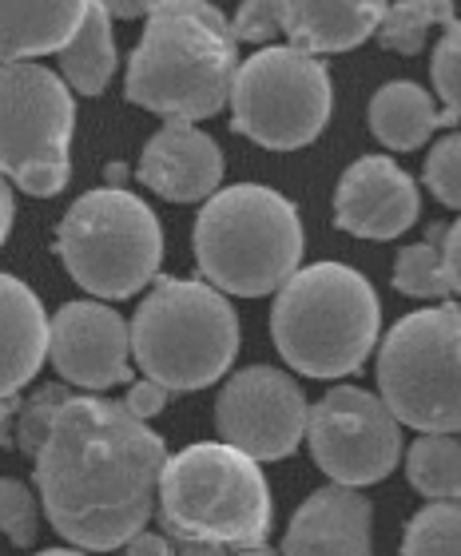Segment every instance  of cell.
Returning <instances> with one entry per match:
<instances>
[{"label": "cell", "mask_w": 461, "mask_h": 556, "mask_svg": "<svg viewBox=\"0 0 461 556\" xmlns=\"http://www.w3.org/2000/svg\"><path fill=\"white\" fill-rule=\"evenodd\" d=\"M422 195L390 155H362L342 172L335 191V227L358 239H398L414 227Z\"/></svg>", "instance_id": "cell-14"}, {"label": "cell", "mask_w": 461, "mask_h": 556, "mask_svg": "<svg viewBox=\"0 0 461 556\" xmlns=\"http://www.w3.org/2000/svg\"><path fill=\"white\" fill-rule=\"evenodd\" d=\"M458 358H461V350H458Z\"/></svg>", "instance_id": "cell-40"}, {"label": "cell", "mask_w": 461, "mask_h": 556, "mask_svg": "<svg viewBox=\"0 0 461 556\" xmlns=\"http://www.w3.org/2000/svg\"><path fill=\"white\" fill-rule=\"evenodd\" d=\"M196 263L203 282L223 294H271L302 263L299 211L263 184L223 187L196 219Z\"/></svg>", "instance_id": "cell-5"}, {"label": "cell", "mask_w": 461, "mask_h": 556, "mask_svg": "<svg viewBox=\"0 0 461 556\" xmlns=\"http://www.w3.org/2000/svg\"><path fill=\"white\" fill-rule=\"evenodd\" d=\"M426 187L434 191L441 207L461 211V131L438 139L426 155Z\"/></svg>", "instance_id": "cell-28"}, {"label": "cell", "mask_w": 461, "mask_h": 556, "mask_svg": "<svg viewBox=\"0 0 461 556\" xmlns=\"http://www.w3.org/2000/svg\"><path fill=\"white\" fill-rule=\"evenodd\" d=\"M227 556H275V553H266L263 545H254V548H235V553H227Z\"/></svg>", "instance_id": "cell-38"}, {"label": "cell", "mask_w": 461, "mask_h": 556, "mask_svg": "<svg viewBox=\"0 0 461 556\" xmlns=\"http://www.w3.org/2000/svg\"><path fill=\"white\" fill-rule=\"evenodd\" d=\"M441 263H446V278H450V290L461 294V219L453 223L446 239H441Z\"/></svg>", "instance_id": "cell-32"}, {"label": "cell", "mask_w": 461, "mask_h": 556, "mask_svg": "<svg viewBox=\"0 0 461 556\" xmlns=\"http://www.w3.org/2000/svg\"><path fill=\"white\" fill-rule=\"evenodd\" d=\"M88 9L92 0H0V60L64 52Z\"/></svg>", "instance_id": "cell-19"}, {"label": "cell", "mask_w": 461, "mask_h": 556, "mask_svg": "<svg viewBox=\"0 0 461 556\" xmlns=\"http://www.w3.org/2000/svg\"><path fill=\"white\" fill-rule=\"evenodd\" d=\"M378 294L342 263L302 267L278 287L271 306V338L295 374L342 378L358 374L378 342Z\"/></svg>", "instance_id": "cell-4"}, {"label": "cell", "mask_w": 461, "mask_h": 556, "mask_svg": "<svg viewBox=\"0 0 461 556\" xmlns=\"http://www.w3.org/2000/svg\"><path fill=\"white\" fill-rule=\"evenodd\" d=\"M410 485L429 501H461V441L453 433H426L406 453Z\"/></svg>", "instance_id": "cell-22"}, {"label": "cell", "mask_w": 461, "mask_h": 556, "mask_svg": "<svg viewBox=\"0 0 461 556\" xmlns=\"http://www.w3.org/2000/svg\"><path fill=\"white\" fill-rule=\"evenodd\" d=\"M48 358V314L28 282L0 270V397L21 394Z\"/></svg>", "instance_id": "cell-18"}, {"label": "cell", "mask_w": 461, "mask_h": 556, "mask_svg": "<svg viewBox=\"0 0 461 556\" xmlns=\"http://www.w3.org/2000/svg\"><path fill=\"white\" fill-rule=\"evenodd\" d=\"M12 215H16V203H12V191H9V184H4V175H0V247H4V239H9V231H12Z\"/></svg>", "instance_id": "cell-36"}, {"label": "cell", "mask_w": 461, "mask_h": 556, "mask_svg": "<svg viewBox=\"0 0 461 556\" xmlns=\"http://www.w3.org/2000/svg\"><path fill=\"white\" fill-rule=\"evenodd\" d=\"M278 4L275 0H242L235 21H230V36L242 45H266L271 36H278Z\"/></svg>", "instance_id": "cell-30"}, {"label": "cell", "mask_w": 461, "mask_h": 556, "mask_svg": "<svg viewBox=\"0 0 461 556\" xmlns=\"http://www.w3.org/2000/svg\"><path fill=\"white\" fill-rule=\"evenodd\" d=\"M453 0H398L386 4L378 24V45L398 52V56H418L426 48L429 28H450Z\"/></svg>", "instance_id": "cell-23"}, {"label": "cell", "mask_w": 461, "mask_h": 556, "mask_svg": "<svg viewBox=\"0 0 461 556\" xmlns=\"http://www.w3.org/2000/svg\"><path fill=\"white\" fill-rule=\"evenodd\" d=\"M441 239H446V231L434 227L426 243L398 251L394 287L402 294H410V299H446L450 294V278H446V263H441Z\"/></svg>", "instance_id": "cell-25"}, {"label": "cell", "mask_w": 461, "mask_h": 556, "mask_svg": "<svg viewBox=\"0 0 461 556\" xmlns=\"http://www.w3.org/2000/svg\"><path fill=\"white\" fill-rule=\"evenodd\" d=\"M458 124L450 108H438L429 100L426 88L414 80H394L370 100V131L382 148L390 151H414L422 148L438 128Z\"/></svg>", "instance_id": "cell-20"}, {"label": "cell", "mask_w": 461, "mask_h": 556, "mask_svg": "<svg viewBox=\"0 0 461 556\" xmlns=\"http://www.w3.org/2000/svg\"><path fill=\"white\" fill-rule=\"evenodd\" d=\"M402 556H461V501H429L406 525Z\"/></svg>", "instance_id": "cell-24"}, {"label": "cell", "mask_w": 461, "mask_h": 556, "mask_svg": "<svg viewBox=\"0 0 461 556\" xmlns=\"http://www.w3.org/2000/svg\"><path fill=\"white\" fill-rule=\"evenodd\" d=\"M307 445L335 485L362 489L386 481L402 457V421L386 402L358 386H335L307 414Z\"/></svg>", "instance_id": "cell-11"}, {"label": "cell", "mask_w": 461, "mask_h": 556, "mask_svg": "<svg viewBox=\"0 0 461 556\" xmlns=\"http://www.w3.org/2000/svg\"><path fill=\"white\" fill-rule=\"evenodd\" d=\"M307 397L290 374L275 366H247L223 382L215 426L227 445L254 462H283L307 438Z\"/></svg>", "instance_id": "cell-12"}, {"label": "cell", "mask_w": 461, "mask_h": 556, "mask_svg": "<svg viewBox=\"0 0 461 556\" xmlns=\"http://www.w3.org/2000/svg\"><path fill=\"white\" fill-rule=\"evenodd\" d=\"M120 556H175V548H172V541L160 533H136Z\"/></svg>", "instance_id": "cell-33"}, {"label": "cell", "mask_w": 461, "mask_h": 556, "mask_svg": "<svg viewBox=\"0 0 461 556\" xmlns=\"http://www.w3.org/2000/svg\"><path fill=\"white\" fill-rule=\"evenodd\" d=\"M36 556H88V553H76V548H45V553Z\"/></svg>", "instance_id": "cell-39"}, {"label": "cell", "mask_w": 461, "mask_h": 556, "mask_svg": "<svg viewBox=\"0 0 461 556\" xmlns=\"http://www.w3.org/2000/svg\"><path fill=\"white\" fill-rule=\"evenodd\" d=\"M108 9V16H124V21H136V16H148L155 9V0H100Z\"/></svg>", "instance_id": "cell-35"}, {"label": "cell", "mask_w": 461, "mask_h": 556, "mask_svg": "<svg viewBox=\"0 0 461 556\" xmlns=\"http://www.w3.org/2000/svg\"><path fill=\"white\" fill-rule=\"evenodd\" d=\"M175 556H227L220 545H175Z\"/></svg>", "instance_id": "cell-37"}, {"label": "cell", "mask_w": 461, "mask_h": 556, "mask_svg": "<svg viewBox=\"0 0 461 556\" xmlns=\"http://www.w3.org/2000/svg\"><path fill=\"white\" fill-rule=\"evenodd\" d=\"M139 184H148L167 203H199L223 184L220 143L191 119H167L139 155Z\"/></svg>", "instance_id": "cell-15"}, {"label": "cell", "mask_w": 461, "mask_h": 556, "mask_svg": "<svg viewBox=\"0 0 461 556\" xmlns=\"http://www.w3.org/2000/svg\"><path fill=\"white\" fill-rule=\"evenodd\" d=\"M374 505L358 489L331 485L302 501L283 536L287 556H374L370 545Z\"/></svg>", "instance_id": "cell-16"}, {"label": "cell", "mask_w": 461, "mask_h": 556, "mask_svg": "<svg viewBox=\"0 0 461 556\" xmlns=\"http://www.w3.org/2000/svg\"><path fill=\"white\" fill-rule=\"evenodd\" d=\"M16 414H21V394L0 397V450L16 445V438H12V429H16Z\"/></svg>", "instance_id": "cell-34"}, {"label": "cell", "mask_w": 461, "mask_h": 556, "mask_svg": "<svg viewBox=\"0 0 461 556\" xmlns=\"http://www.w3.org/2000/svg\"><path fill=\"white\" fill-rule=\"evenodd\" d=\"M230 128L266 151H295L323 136L335 92L319 56L295 45L263 48L230 80Z\"/></svg>", "instance_id": "cell-10"}, {"label": "cell", "mask_w": 461, "mask_h": 556, "mask_svg": "<svg viewBox=\"0 0 461 556\" xmlns=\"http://www.w3.org/2000/svg\"><path fill=\"white\" fill-rule=\"evenodd\" d=\"M33 462L52 529L76 548L112 553L148 529L167 450L124 402L72 394Z\"/></svg>", "instance_id": "cell-1"}, {"label": "cell", "mask_w": 461, "mask_h": 556, "mask_svg": "<svg viewBox=\"0 0 461 556\" xmlns=\"http://www.w3.org/2000/svg\"><path fill=\"white\" fill-rule=\"evenodd\" d=\"M239 40L208 0H155L127 60L124 96L167 119H208L230 100Z\"/></svg>", "instance_id": "cell-2"}, {"label": "cell", "mask_w": 461, "mask_h": 556, "mask_svg": "<svg viewBox=\"0 0 461 556\" xmlns=\"http://www.w3.org/2000/svg\"><path fill=\"white\" fill-rule=\"evenodd\" d=\"M36 529H40V513H36L33 489L16 477H0V533L16 548H28L36 541Z\"/></svg>", "instance_id": "cell-27"}, {"label": "cell", "mask_w": 461, "mask_h": 556, "mask_svg": "<svg viewBox=\"0 0 461 556\" xmlns=\"http://www.w3.org/2000/svg\"><path fill=\"white\" fill-rule=\"evenodd\" d=\"M72 131L64 76L36 60H0V175L28 195H60L72 179Z\"/></svg>", "instance_id": "cell-9"}, {"label": "cell", "mask_w": 461, "mask_h": 556, "mask_svg": "<svg viewBox=\"0 0 461 556\" xmlns=\"http://www.w3.org/2000/svg\"><path fill=\"white\" fill-rule=\"evenodd\" d=\"M127 330L144 378L172 394L220 382L239 354V318L223 290L199 278H160Z\"/></svg>", "instance_id": "cell-6"}, {"label": "cell", "mask_w": 461, "mask_h": 556, "mask_svg": "<svg viewBox=\"0 0 461 556\" xmlns=\"http://www.w3.org/2000/svg\"><path fill=\"white\" fill-rule=\"evenodd\" d=\"M429 72H434V88H438L441 104L461 119V21H453L450 28H441V40L434 48Z\"/></svg>", "instance_id": "cell-29"}, {"label": "cell", "mask_w": 461, "mask_h": 556, "mask_svg": "<svg viewBox=\"0 0 461 556\" xmlns=\"http://www.w3.org/2000/svg\"><path fill=\"white\" fill-rule=\"evenodd\" d=\"M132 330L124 314L104 302H64L48 318V358L68 386L108 390L127 382Z\"/></svg>", "instance_id": "cell-13"}, {"label": "cell", "mask_w": 461, "mask_h": 556, "mask_svg": "<svg viewBox=\"0 0 461 556\" xmlns=\"http://www.w3.org/2000/svg\"><path fill=\"white\" fill-rule=\"evenodd\" d=\"M278 28L311 56L350 52L378 33L386 0H275Z\"/></svg>", "instance_id": "cell-17"}, {"label": "cell", "mask_w": 461, "mask_h": 556, "mask_svg": "<svg viewBox=\"0 0 461 556\" xmlns=\"http://www.w3.org/2000/svg\"><path fill=\"white\" fill-rule=\"evenodd\" d=\"M167 397H172V390H163L160 382H151V378H144V382H132L127 386V414H136L139 421H148V417H155L163 406H167Z\"/></svg>", "instance_id": "cell-31"}, {"label": "cell", "mask_w": 461, "mask_h": 556, "mask_svg": "<svg viewBox=\"0 0 461 556\" xmlns=\"http://www.w3.org/2000/svg\"><path fill=\"white\" fill-rule=\"evenodd\" d=\"M57 251L68 275L96 299H127L160 270L163 227L132 191H88L60 219Z\"/></svg>", "instance_id": "cell-7"}, {"label": "cell", "mask_w": 461, "mask_h": 556, "mask_svg": "<svg viewBox=\"0 0 461 556\" xmlns=\"http://www.w3.org/2000/svg\"><path fill=\"white\" fill-rule=\"evenodd\" d=\"M60 68H64V84L80 96H100L108 80L115 76V40H112V16L100 0H92V9L84 16L80 33L72 36L64 52H60Z\"/></svg>", "instance_id": "cell-21"}, {"label": "cell", "mask_w": 461, "mask_h": 556, "mask_svg": "<svg viewBox=\"0 0 461 556\" xmlns=\"http://www.w3.org/2000/svg\"><path fill=\"white\" fill-rule=\"evenodd\" d=\"M68 397H72L68 382H45V386H36L28 397H21V414H16V429H12L16 450L36 457L48 438V429H52V421H57L60 406H64Z\"/></svg>", "instance_id": "cell-26"}, {"label": "cell", "mask_w": 461, "mask_h": 556, "mask_svg": "<svg viewBox=\"0 0 461 556\" xmlns=\"http://www.w3.org/2000/svg\"><path fill=\"white\" fill-rule=\"evenodd\" d=\"M160 525L175 545H263L275 521L271 489L254 457L227 441H199L163 462Z\"/></svg>", "instance_id": "cell-3"}, {"label": "cell", "mask_w": 461, "mask_h": 556, "mask_svg": "<svg viewBox=\"0 0 461 556\" xmlns=\"http://www.w3.org/2000/svg\"><path fill=\"white\" fill-rule=\"evenodd\" d=\"M461 306L406 314L378 354L382 402L418 433H461Z\"/></svg>", "instance_id": "cell-8"}]
</instances>
